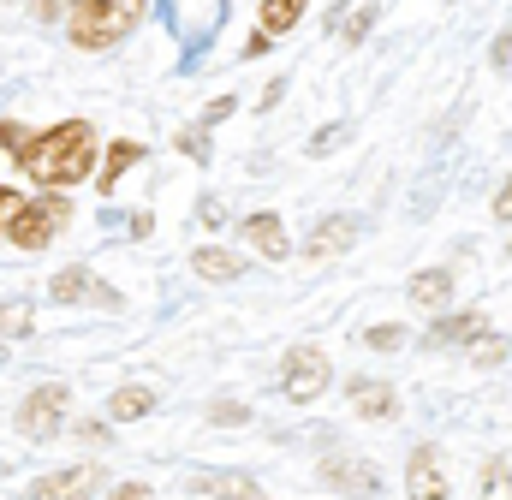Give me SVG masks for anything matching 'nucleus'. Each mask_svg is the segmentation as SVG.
I'll list each match as a JSON object with an SVG mask.
<instances>
[{"instance_id":"23","label":"nucleus","mask_w":512,"mask_h":500,"mask_svg":"<svg viewBox=\"0 0 512 500\" xmlns=\"http://www.w3.org/2000/svg\"><path fill=\"white\" fill-rule=\"evenodd\" d=\"M179 149H185L191 161H209V137H203V131H179Z\"/></svg>"},{"instance_id":"25","label":"nucleus","mask_w":512,"mask_h":500,"mask_svg":"<svg viewBox=\"0 0 512 500\" xmlns=\"http://www.w3.org/2000/svg\"><path fill=\"white\" fill-rule=\"evenodd\" d=\"M24 137H30V131H24V125L0 120V149H6V155H18V149H24Z\"/></svg>"},{"instance_id":"29","label":"nucleus","mask_w":512,"mask_h":500,"mask_svg":"<svg viewBox=\"0 0 512 500\" xmlns=\"http://www.w3.org/2000/svg\"><path fill=\"white\" fill-rule=\"evenodd\" d=\"M18 203H24V197H18L12 185H0V233H6V221H12V209H18Z\"/></svg>"},{"instance_id":"5","label":"nucleus","mask_w":512,"mask_h":500,"mask_svg":"<svg viewBox=\"0 0 512 500\" xmlns=\"http://www.w3.org/2000/svg\"><path fill=\"white\" fill-rule=\"evenodd\" d=\"M328 352L322 346H292L286 352V399H316V393H328Z\"/></svg>"},{"instance_id":"8","label":"nucleus","mask_w":512,"mask_h":500,"mask_svg":"<svg viewBox=\"0 0 512 500\" xmlns=\"http://www.w3.org/2000/svg\"><path fill=\"white\" fill-rule=\"evenodd\" d=\"M346 399H352V411H358V417H370V423L399 417V393H393L387 381H370V375H358V381L346 387Z\"/></svg>"},{"instance_id":"14","label":"nucleus","mask_w":512,"mask_h":500,"mask_svg":"<svg viewBox=\"0 0 512 500\" xmlns=\"http://www.w3.org/2000/svg\"><path fill=\"white\" fill-rule=\"evenodd\" d=\"M137 161H143V143H137V137H120V143H108V155H102V191H108V197H114V185L126 179Z\"/></svg>"},{"instance_id":"20","label":"nucleus","mask_w":512,"mask_h":500,"mask_svg":"<svg viewBox=\"0 0 512 500\" xmlns=\"http://www.w3.org/2000/svg\"><path fill=\"white\" fill-rule=\"evenodd\" d=\"M30 304H0V340H24L30 334Z\"/></svg>"},{"instance_id":"12","label":"nucleus","mask_w":512,"mask_h":500,"mask_svg":"<svg viewBox=\"0 0 512 500\" xmlns=\"http://www.w3.org/2000/svg\"><path fill=\"white\" fill-rule=\"evenodd\" d=\"M465 340H489V328H483L477 310H465V316H441V322L429 328V346H465Z\"/></svg>"},{"instance_id":"27","label":"nucleus","mask_w":512,"mask_h":500,"mask_svg":"<svg viewBox=\"0 0 512 500\" xmlns=\"http://www.w3.org/2000/svg\"><path fill=\"white\" fill-rule=\"evenodd\" d=\"M340 137H346V125H328V131H316V143H310V155H328V149H334Z\"/></svg>"},{"instance_id":"1","label":"nucleus","mask_w":512,"mask_h":500,"mask_svg":"<svg viewBox=\"0 0 512 500\" xmlns=\"http://www.w3.org/2000/svg\"><path fill=\"white\" fill-rule=\"evenodd\" d=\"M12 161H18L42 191H66V185L90 179V167H96V131L84 120L48 125V131H36V137H24V149H18Z\"/></svg>"},{"instance_id":"32","label":"nucleus","mask_w":512,"mask_h":500,"mask_svg":"<svg viewBox=\"0 0 512 500\" xmlns=\"http://www.w3.org/2000/svg\"><path fill=\"white\" fill-rule=\"evenodd\" d=\"M66 6H72V0H36V12H42V18H60Z\"/></svg>"},{"instance_id":"35","label":"nucleus","mask_w":512,"mask_h":500,"mask_svg":"<svg viewBox=\"0 0 512 500\" xmlns=\"http://www.w3.org/2000/svg\"><path fill=\"white\" fill-rule=\"evenodd\" d=\"M507 250H512V245H507Z\"/></svg>"},{"instance_id":"16","label":"nucleus","mask_w":512,"mask_h":500,"mask_svg":"<svg viewBox=\"0 0 512 500\" xmlns=\"http://www.w3.org/2000/svg\"><path fill=\"white\" fill-rule=\"evenodd\" d=\"M149 411H155V387H137V381L108 399V417H114V423H137V417H149Z\"/></svg>"},{"instance_id":"26","label":"nucleus","mask_w":512,"mask_h":500,"mask_svg":"<svg viewBox=\"0 0 512 500\" xmlns=\"http://www.w3.org/2000/svg\"><path fill=\"white\" fill-rule=\"evenodd\" d=\"M209 417H215V423H245L251 411H245V405H233V399H221V405H209Z\"/></svg>"},{"instance_id":"10","label":"nucleus","mask_w":512,"mask_h":500,"mask_svg":"<svg viewBox=\"0 0 512 500\" xmlns=\"http://www.w3.org/2000/svg\"><path fill=\"white\" fill-rule=\"evenodd\" d=\"M411 304H423V310H447L453 304V274L447 268H423V274H411Z\"/></svg>"},{"instance_id":"15","label":"nucleus","mask_w":512,"mask_h":500,"mask_svg":"<svg viewBox=\"0 0 512 500\" xmlns=\"http://www.w3.org/2000/svg\"><path fill=\"white\" fill-rule=\"evenodd\" d=\"M405 489H411L417 500L447 495V483H441V471H435V447H417V453H411V477H405Z\"/></svg>"},{"instance_id":"4","label":"nucleus","mask_w":512,"mask_h":500,"mask_svg":"<svg viewBox=\"0 0 512 500\" xmlns=\"http://www.w3.org/2000/svg\"><path fill=\"white\" fill-rule=\"evenodd\" d=\"M66 411H72V387L66 381H42L24 405H18V429L30 441H54L66 429Z\"/></svg>"},{"instance_id":"18","label":"nucleus","mask_w":512,"mask_h":500,"mask_svg":"<svg viewBox=\"0 0 512 500\" xmlns=\"http://www.w3.org/2000/svg\"><path fill=\"white\" fill-rule=\"evenodd\" d=\"M304 6H310V0H262V30H268V36H286V30L304 18Z\"/></svg>"},{"instance_id":"3","label":"nucleus","mask_w":512,"mask_h":500,"mask_svg":"<svg viewBox=\"0 0 512 500\" xmlns=\"http://www.w3.org/2000/svg\"><path fill=\"white\" fill-rule=\"evenodd\" d=\"M66 221H72V203H66V197H24V203L12 209V221H6V245L48 250L66 233Z\"/></svg>"},{"instance_id":"9","label":"nucleus","mask_w":512,"mask_h":500,"mask_svg":"<svg viewBox=\"0 0 512 500\" xmlns=\"http://www.w3.org/2000/svg\"><path fill=\"white\" fill-rule=\"evenodd\" d=\"M96 483H102V471H90V465H72V471H48L42 483H30V495H36V500H60V495H96Z\"/></svg>"},{"instance_id":"2","label":"nucleus","mask_w":512,"mask_h":500,"mask_svg":"<svg viewBox=\"0 0 512 500\" xmlns=\"http://www.w3.org/2000/svg\"><path fill=\"white\" fill-rule=\"evenodd\" d=\"M137 18H143V0H72L66 30H72V42H78L84 54H96V48L126 42Z\"/></svg>"},{"instance_id":"6","label":"nucleus","mask_w":512,"mask_h":500,"mask_svg":"<svg viewBox=\"0 0 512 500\" xmlns=\"http://www.w3.org/2000/svg\"><path fill=\"white\" fill-rule=\"evenodd\" d=\"M48 298L54 304H102V310H120V292L108 280H96L90 268H60L48 280Z\"/></svg>"},{"instance_id":"13","label":"nucleus","mask_w":512,"mask_h":500,"mask_svg":"<svg viewBox=\"0 0 512 500\" xmlns=\"http://www.w3.org/2000/svg\"><path fill=\"white\" fill-rule=\"evenodd\" d=\"M352 239H358V221L352 215H334V221H322L316 233H310V256H340V250H352Z\"/></svg>"},{"instance_id":"24","label":"nucleus","mask_w":512,"mask_h":500,"mask_svg":"<svg viewBox=\"0 0 512 500\" xmlns=\"http://www.w3.org/2000/svg\"><path fill=\"white\" fill-rule=\"evenodd\" d=\"M489 60H495V72H507V66H512V24L501 30V36H495V48H489Z\"/></svg>"},{"instance_id":"22","label":"nucleus","mask_w":512,"mask_h":500,"mask_svg":"<svg viewBox=\"0 0 512 500\" xmlns=\"http://www.w3.org/2000/svg\"><path fill=\"white\" fill-rule=\"evenodd\" d=\"M483 495H512V471L495 459V465H483Z\"/></svg>"},{"instance_id":"30","label":"nucleus","mask_w":512,"mask_h":500,"mask_svg":"<svg viewBox=\"0 0 512 500\" xmlns=\"http://www.w3.org/2000/svg\"><path fill=\"white\" fill-rule=\"evenodd\" d=\"M495 221H512V173H507V185L495 191Z\"/></svg>"},{"instance_id":"11","label":"nucleus","mask_w":512,"mask_h":500,"mask_svg":"<svg viewBox=\"0 0 512 500\" xmlns=\"http://www.w3.org/2000/svg\"><path fill=\"white\" fill-rule=\"evenodd\" d=\"M191 268H197L203 280H239V274H245V256H239V250H221V245H197L191 250Z\"/></svg>"},{"instance_id":"28","label":"nucleus","mask_w":512,"mask_h":500,"mask_svg":"<svg viewBox=\"0 0 512 500\" xmlns=\"http://www.w3.org/2000/svg\"><path fill=\"white\" fill-rule=\"evenodd\" d=\"M507 358V346H501V334H489V346H477V364L489 370V364H501Z\"/></svg>"},{"instance_id":"17","label":"nucleus","mask_w":512,"mask_h":500,"mask_svg":"<svg viewBox=\"0 0 512 500\" xmlns=\"http://www.w3.org/2000/svg\"><path fill=\"white\" fill-rule=\"evenodd\" d=\"M322 477H328V489H358V495H382L387 489L370 465H322Z\"/></svg>"},{"instance_id":"19","label":"nucleus","mask_w":512,"mask_h":500,"mask_svg":"<svg viewBox=\"0 0 512 500\" xmlns=\"http://www.w3.org/2000/svg\"><path fill=\"white\" fill-rule=\"evenodd\" d=\"M191 495H245V500H256L262 489L245 483V477H197V483H191Z\"/></svg>"},{"instance_id":"7","label":"nucleus","mask_w":512,"mask_h":500,"mask_svg":"<svg viewBox=\"0 0 512 500\" xmlns=\"http://www.w3.org/2000/svg\"><path fill=\"white\" fill-rule=\"evenodd\" d=\"M239 239L245 245H256V256H268V262H286V227H280V215H268V209H256V215H245L239 221Z\"/></svg>"},{"instance_id":"21","label":"nucleus","mask_w":512,"mask_h":500,"mask_svg":"<svg viewBox=\"0 0 512 500\" xmlns=\"http://www.w3.org/2000/svg\"><path fill=\"white\" fill-rule=\"evenodd\" d=\"M405 340H411V334H405V328H393V322H376V328L364 334V346H370V352H399Z\"/></svg>"},{"instance_id":"34","label":"nucleus","mask_w":512,"mask_h":500,"mask_svg":"<svg viewBox=\"0 0 512 500\" xmlns=\"http://www.w3.org/2000/svg\"><path fill=\"white\" fill-rule=\"evenodd\" d=\"M447 6H453V0H447Z\"/></svg>"},{"instance_id":"33","label":"nucleus","mask_w":512,"mask_h":500,"mask_svg":"<svg viewBox=\"0 0 512 500\" xmlns=\"http://www.w3.org/2000/svg\"><path fill=\"white\" fill-rule=\"evenodd\" d=\"M0 364H6V340H0Z\"/></svg>"},{"instance_id":"31","label":"nucleus","mask_w":512,"mask_h":500,"mask_svg":"<svg viewBox=\"0 0 512 500\" xmlns=\"http://www.w3.org/2000/svg\"><path fill=\"white\" fill-rule=\"evenodd\" d=\"M268 42H274L268 30H251V42H245V54H268Z\"/></svg>"}]
</instances>
